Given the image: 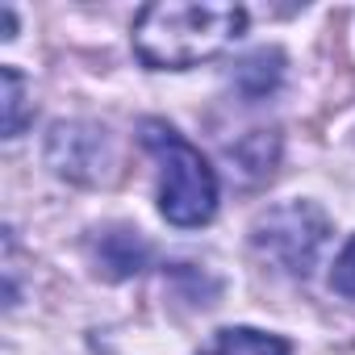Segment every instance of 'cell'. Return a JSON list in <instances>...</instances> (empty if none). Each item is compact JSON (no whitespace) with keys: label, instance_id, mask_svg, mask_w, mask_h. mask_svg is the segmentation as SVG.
I'll list each match as a JSON object with an SVG mask.
<instances>
[{"label":"cell","instance_id":"1","mask_svg":"<svg viewBox=\"0 0 355 355\" xmlns=\"http://www.w3.org/2000/svg\"><path fill=\"white\" fill-rule=\"evenodd\" d=\"M247 34V9L226 0H159L134 17V55L155 71L218 59Z\"/></svg>","mask_w":355,"mask_h":355},{"label":"cell","instance_id":"7","mask_svg":"<svg viewBox=\"0 0 355 355\" xmlns=\"http://www.w3.org/2000/svg\"><path fill=\"white\" fill-rule=\"evenodd\" d=\"M330 288L338 297H351L355 301V234L347 239V247L334 255V268H330Z\"/></svg>","mask_w":355,"mask_h":355},{"label":"cell","instance_id":"4","mask_svg":"<svg viewBox=\"0 0 355 355\" xmlns=\"http://www.w3.org/2000/svg\"><path fill=\"white\" fill-rule=\"evenodd\" d=\"M201 355H288V343L255 326H226L201 347Z\"/></svg>","mask_w":355,"mask_h":355},{"label":"cell","instance_id":"2","mask_svg":"<svg viewBox=\"0 0 355 355\" xmlns=\"http://www.w3.org/2000/svg\"><path fill=\"white\" fill-rule=\"evenodd\" d=\"M142 146L159 163V214L180 230H197V226L214 222L218 175H214L209 159L184 134H175L167 121H155V117L142 121Z\"/></svg>","mask_w":355,"mask_h":355},{"label":"cell","instance_id":"6","mask_svg":"<svg viewBox=\"0 0 355 355\" xmlns=\"http://www.w3.org/2000/svg\"><path fill=\"white\" fill-rule=\"evenodd\" d=\"M0 84H5V138H17L26 117H30V105H26V80L17 67H5L0 71Z\"/></svg>","mask_w":355,"mask_h":355},{"label":"cell","instance_id":"3","mask_svg":"<svg viewBox=\"0 0 355 355\" xmlns=\"http://www.w3.org/2000/svg\"><path fill=\"white\" fill-rule=\"evenodd\" d=\"M326 234H330V222L313 201H284V205H272L268 214L255 218L251 247L263 259H272L276 268H284L293 276H305L313 268Z\"/></svg>","mask_w":355,"mask_h":355},{"label":"cell","instance_id":"5","mask_svg":"<svg viewBox=\"0 0 355 355\" xmlns=\"http://www.w3.org/2000/svg\"><path fill=\"white\" fill-rule=\"evenodd\" d=\"M280 67H284L280 51H255V55H247V59L234 67V84H239L247 96H268V92L280 84Z\"/></svg>","mask_w":355,"mask_h":355}]
</instances>
